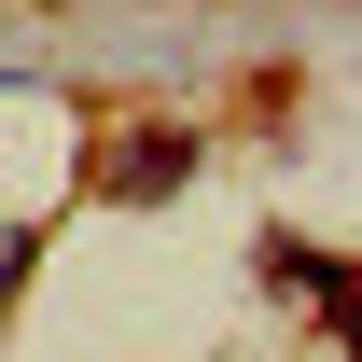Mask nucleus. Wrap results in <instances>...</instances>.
<instances>
[{"mask_svg":"<svg viewBox=\"0 0 362 362\" xmlns=\"http://www.w3.org/2000/svg\"><path fill=\"white\" fill-rule=\"evenodd\" d=\"M334 320H349V349H362V293H349V307H334Z\"/></svg>","mask_w":362,"mask_h":362,"instance_id":"f257e3e1","label":"nucleus"}]
</instances>
